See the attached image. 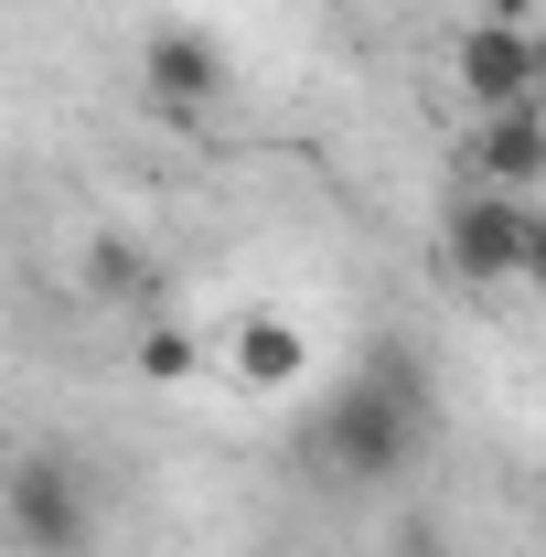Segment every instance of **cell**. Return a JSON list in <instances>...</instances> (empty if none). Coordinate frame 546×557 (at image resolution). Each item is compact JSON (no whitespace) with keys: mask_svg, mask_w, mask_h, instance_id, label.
Returning a JSON list of instances; mask_svg holds the SVG:
<instances>
[{"mask_svg":"<svg viewBox=\"0 0 546 557\" xmlns=\"http://www.w3.org/2000/svg\"><path fill=\"white\" fill-rule=\"evenodd\" d=\"M439 258L472 278V289H514V278L546 269V225L525 194H482V183H461L450 205H439Z\"/></svg>","mask_w":546,"mask_h":557,"instance_id":"cell-3","label":"cell"},{"mask_svg":"<svg viewBox=\"0 0 546 557\" xmlns=\"http://www.w3.org/2000/svg\"><path fill=\"white\" fill-rule=\"evenodd\" d=\"M429 418H439V397H429L418 344H375V354H364V375L333 386L322 418H311V472L343 483V493L397 483V472H418V450H429Z\"/></svg>","mask_w":546,"mask_h":557,"instance_id":"cell-1","label":"cell"},{"mask_svg":"<svg viewBox=\"0 0 546 557\" xmlns=\"http://www.w3.org/2000/svg\"><path fill=\"white\" fill-rule=\"evenodd\" d=\"M86 300H108V311H150V300H161V258H150L139 236H97V247H86Z\"/></svg>","mask_w":546,"mask_h":557,"instance_id":"cell-7","label":"cell"},{"mask_svg":"<svg viewBox=\"0 0 546 557\" xmlns=\"http://www.w3.org/2000/svg\"><path fill=\"white\" fill-rule=\"evenodd\" d=\"M482 22H525L536 33V0H482Z\"/></svg>","mask_w":546,"mask_h":557,"instance_id":"cell-10","label":"cell"},{"mask_svg":"<svg viewBox=\"0 0 546 557\" xmlns=\"http://www.w3.org/2000/svg\"><path fill=\"white\" fill-rule=\"evenodd\" d=\"M139 97H150V119H172V129H194L225 108V44H214L204 22H161L150 44H139Z\"/></svg>","mask_w":546,"mask_h":557,"instance_id":"cell-4","label":"cell"},{"mask_svg":"<svg viewBox=\"0 0 546 557\" xmlns=\"http://www.w3.org/2000/svg\"><path fill=\"white\" fill-rule=\"evenodd\" d=\"M194 364H204V344H194L183 322H150V333H139V375H150V386H183Z\"/></svg>","mask_w":546,"mask_h":557,"instance_id":"cell-9","label":"cell"},{"mask_svg":"<svg viewBox=\"0 0 546 557\" xmlns=\"http://www.w3.org/2000/svg\"><path fill=\"white\" fill-rule=\"evenodd\" d=\"M472 161H482V194H536L546 183V108L536 97L525 108H482Z\"/></svg>","mask_w":546,"mask_h":557,"instance_id":"cell-6","label":"cell"},{"mask_svg":"<svg viewBox=\"0 0 546 557\" xmlns=\"http://www.w3.org/2000/svg\"><path fill=\"white\" fill-rule=\"evenodd\" d=\"M0 536L22 557H86L97 547V483L65 440H22L0 450Z\"/></svg>","mask_w":546,"mask_h":557,"instance_id":"cell-2","label":"cell"},{"mask_svg":"<svg viewBox=\"0 0 546 557\" xmlns=\"http://www.w3.org/2000/svg\"><path fill=\"white\" fill-rule=\"evenodd\" d=\"M546 86V54L525 22H461V97L472 108H525Z\"/></svg>","mask_w":546,"mask_h":557,"instance_id":"cell-5","label":"cell"},{"mask_svg":"<svg viewBox=\"0 0 546 557\" xmlns=\"http://www.w3.org/2000/svg\"><path fill=\"white\" fill-rule=\"evenodd\" d=\"M300 364H311V344H300V322H278V311H258V322L236 333V375H247V386H289Z\"/></svg>","mask_w":546,"mask_h":557,"instance_id":"cell-8","label":"cell"}]
</instances>
